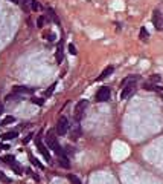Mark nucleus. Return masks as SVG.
I'll return each mask as SVG.
<instances>
[{"label": "nucleus", "mask_w": 163, "mask_h": 184, "mask_svg": "<svg viewBox=\"0 0 163 184\" xmlns=\"http://www.w3.org/2000/svg\"><path fill=\"white\" fill-rule=\"evenodd\" d=\"M137 82H139V77L137 75H128L124 82H122L120 88V98L122 100H128L130 97H133V94L136 92V88H137Z\"/></svg>", "instance_id": "nucleus-1"}, {"label": "nucleus", "mask_w": 163, "mask_h": 184, "mask_svg": "<svg viewBox=\"0 0 163 184\" xmlns=\"http://www.w3.org/2000/svg\"><path fill=\"white\" fill-rule=\"evenodd\" d=\"M46 143H47V147L52 150V152H55L57 155H61L63 153V149L60 146V143L55 137V134H53V130H49V132L46 134Z\"/></svg>", "instance_id": "nucleus-2"}, {"label": "nucleus", "mask_w": 163, "mask_h": 184, "mask_svg": "<svg viewBox=\"0 0 163 184\" xmlns=\"http://www.w3.org/2000/svg\"><path fill=\"white\" fill-rule=\"evenodd\" d=\"M69 129H70V124H69L67 117H60L57 121V134L60 137H64L66 134H69Z\"/></svg>", "instance_id": "nucleus-3"}, {"label": "nucleus", "mask_w": 163, "mask_h": 184, "mask_svg": "<svg viewBox=\"0 0 163 184\" xmlns=\"http://www.w3.org/2000/svg\"><path fill=\"white\" fill-rule=\"evenodd\" d=\"M87 108H89V100H79L75 106V120L79 121L81 118L84 117V114L87 112Z\"/></svg>", "instance_id": "nucleus-4"}, {"label": "nucleus", "mask_w": 163, "mask_h": 184, "mask_svg": "<svg viewBox=\"0 0 163 184\" xmlns=\"http://www.w3.org/2000/svg\"><path fill=\"white\" fill-rule=\"evenodd\" d=\"M110 95H111V92H110V88H99V91L96 92V101L98 103H105L110 100Z\"/></svg>", "instance_id": "nucleus-5"}, {"label": "nucleus", "mask_w": 163, "mask_h": 184, "mask_svg": "<svg viewBox=\"0 0 163 184\" xmlns=\"http://www.w3.org/2000/svg\"><path fill=\"white\" fill-rule=\"evenodd\" d=\"M81 134H83V130H81V124L79 121H75L73 124H70V129H69V137L70 140H78L81 137Z\"/></svg>", "instance_id": "nucleus-6"}, {"label": "nucleus", "mask_w": 163, "mask_h": 184, "mask_svg": "<svg viewBox=\"0 0 163 184\" xmlns=\"http://www.w3.org/2000/svg\"><path fill=\"white\" fill-rule=\"evenodd\" d=\"M5 161L9 164V167L12 169V170H15V174H18V175H21V172H23V169H21V166L17 163V160L14 158V156H11V155H8V156H5Z\"/></svg>", "instance_id": "nucleus-7"}, {"label": "nucleus", "mask_w": 163, "mask_h": 184, "mask_svg": "<svg viewBox=\"0 0 163 184\" xmlns=\"http://www.w3.org/2000/svg\"><path fill=\"white\" fill-rule=\"evenodd\" d=\"M153 23H154L157 31H163V14L159 9H156L154 14H153Z\"/></svg>", "instance_id": "nucleus-8"}, {"label": "nucleus", "mask_w": 163, "mask_h": 184, "mask_svg": "<svg viewBox=\"0 0 163 184\" xmlns=\"http://www.w3.org/2000/svg\"><path fill=\"white\" fill-rule=\"evenodd\" d=\"M35 143H37V147H38L40 153H41V155L44 156V160H46V161H50V153H49L47 147H46L44 144H43V141L40 140V138H37V140H35Z\"/></svg>", "instance_id": "nucleus-9"}, {"label": "nucleus", "mask_w": 163, "mask_h": 184, "mask_svg": "<svg viewBox=\"0 0 163 184\" xmlns=\"http://www.w3.org/2000/svg\"><path fill=\"white\" fill-rule=\"evenodd\" d=\"M14 94H18V95H26V94H34V89L32 88H28V86H14L12 88Z\"/></svg>", "instance_id": "nucleus-10"}, {"label": "nucleus", "mask_w": 163, "mask_h": 184, "mask_svg": "<svg viewBox=\"0 0 163 184\" xmlns=\"http://www.w3.org/2000/svg\"><path fill=\"white\" fill-rule=\"evenodd\" d=\"M58 164L61 166V167H64V169H69L70 167V163H69V158L64 155V153H61V155H58Z\"/></svg>", "instance_id": "nucleus-11"}, {"label": "nucleus", "mask_w": 163, "mask_h": 184, "mask_svg": "<svg viewBox=\"0 0 163 184\" xmlns=\"http://www.w3.org/2000/svg\"><path fill=\"white\" fill-rule=\"evenodd\" d=\"M113 71H114V68H113V66H107V68L101 72V75L96 78V80H98V82H99V80H104V78H107L108 75H111V74H113Z\"/></svg>", "instance_id": "nucleus-12"}, {"label": "nucleus", "mask_w": 163, "mask_h": 184, "mask_svg": "<svg viewBox=\"0 0 163 184\" xmlns=\"http://www.w3.org/2000/svg\"><path fill=\"white\" fill-rule=\"evenodd\" d=\"M55 58H57V63H61V61H63V43H58Z\"/></svg>", "instance_id": "nucleus-13"}, {"label": "nucleus", "mask_w": 163, "mask_h": 184, "mask_svg": "<svg viewBox=\"0 0 163 184\" xmlns=\"http://www.w3.org/2000/svg\"><path fill=\"white\" fill-rule=\"evenodd\" d=\"M15 121V117H12V115H6L2 121H0V126H6V124H11V123H14Z\"/></svg>", "instance_id": "nucleus-14"}, {"label": "nucleus", "mask_w": 163, "mask_h": 184, "mask_svg": "<svg viewBox=\"0 0 163 184\" xmlns=\"http://www.w3.org/2000/svg\"><path fill=\"white\" fill-rule=\"evenodd\" d=\"M17 135H18V132H15V130H12V132H8V134L2 135V140H3V141H8V140H14Z\"/></svg>", "instance_id": "nucleus-15"}, {"label": "nucleus", "mask_w": 163, "mask_h": 184, "mask_svg": "<svg viewBox=\"0 0 163 184\" xmlns=\"http://www.w3.org/2000/svg\"><path fill=\"white\" fill-rule=\"evenodd\" d=\"M47 17H49V19H52V20L55 22L57 25H60V20H58L57 14H55V12H53V9H47Z\"/></svg>", "instance_id": "nucleus-16"}, {"label": "nucleus", "mask_w": 163, "mask_h": 184, "mask_svg": "<svg viewBox=\"0 0 163 184\" xmlns=\"http://www.w3.org/2000/svg\"><path fill=\"white\" fill-rule=\"evenodd\" d=\"M29 160H31V161H32V164H34V166H37L38 169H43V167H44V166H43L41 163H40V161L35 158V156H34V155H31V153H29Z\"/></svg>", "instance_id": "nucleus-17"}, {"label": "nucleus", "mask_w": 163, "mask_h": 184, "mask_svg": "<svg viewBox=\"0 0 163 184\" xmlns=\"http://www.w3.org/2000/svg\"><path fill=\"white\" fill-rule=\"evenodd\" d=\"M143 89H146V91H162V88H159L157 85H151V83H145V86H143Z\"/></svg>", "instance_id": "nucleus-18"}, {"label": "nucleus", "mask_w": 163, "mask_h": 184, "mask_svg": "<svg viewBox=\"0 0 163 184\" xmlns=\"http://www.w3.org/2000/svg\"><path fill=\"white\" fill-rule=\"evenodd\" d=\"M31 9L32 11H40L41 9V5H40L37 0H31Z\"/></svg>", "instance_id": "nucleus-19"}, {"label": "nucleus", "mask_w": 163, "mask_h": 184, "mask_svg": "<svg viewBox=\"0 0 163 184\" xmlns=\"http://www.w3.org/2000/svg\"><path fill=\"white\" fill-rule=\"evenodd\" d=\"M67 178H69V181H70L72 184H83V183H81V180H79L76 175H72V174H70V175L67 177Z\"/></svg>", "instance_id": "nucleus-20"}, {"label": "nucleus", "mask_w": 163, "mask_h": 184, "mask_svg": "<svg viewBox=\"0 0 163 184\" xmlns=\"http://www.w3.org/2000/svg\"><path fill=\"white\" fill-rule=\"evenodd\" d=\"M148 37H149V34H148L146 28H145V26H143V28L140 29V38H142L143 42H146V40H148Z\"/></svg>", "instance_id": "nucleus-21"}, {"label": "nucleus", "mask_w": 163, "mask_h": 184, "mask_svg": "<svg viewBox=\"0 0 163 184\" xmlns=\"http://www.w3.org/2000/svg\"><path fill=\"white\" fill-rule=\"evenodd\" d=\"M44 23H46V16H40L38 20H37V26H38V28H43Z\"/></svg>", "instance_id": "nucleus-22"}, {"label": "nucleus", "mask_w": 163, "mask_h": 184, "mask_svg": "<svg viewBox=\"0 0 163 184\" xmlns=\"http://www.w3.org/2000/svg\"><path fill=\"white\" fill-rule=\"evenodd\" d=\"M18 3L21 5V8L26 11V9H28V5L31 6V0H18Z\"/></svg>", "instance_id": "nucleus-23"}, {"label": "nucleus", "mask_w": 163, "mask_h": 184, "mask_svg": "<svg viewBox=\"0 0 163 184\" xmlns=\"http://www.w3.org/2000/svg\"><path fill=\"white\" fill-rule=\"evenodd\" d=\"M55 88H57V83H53V85L46 91V95H47V97H49V95H52V94H53V91H55Z\"/></svg>", "instance_id": "nucleus-24"}, {"label": "nucleus", "mask_w": 163, "mask_h": 184, "mask_svg": "<svg viewBox=\"0 0 163 184\" xmlns=\"http://www.w3.org/2000/svg\"><path fill=\"white\" fill-rule=\"evenodd\" d=\"M69 52H70V54H72V55H76V52H78V51H76V48H75V45H72V43L69 45Z\"/></svg>", "instance_id": "nucleus-25"}, {"label": "nucleus", "mask_w": 163, "mask_h": 184, "mask_svg": "<svg viewBox=\"0 0 163 184\" xmlns=\"http://www.w3.org/2000/svg\"><path fill=\"white\" fill-rule=\"evenodd\" d=\"M32 103L34 104H38V106H43V104H44V101L41 98H32Z\"/></svg>", "instance_id": "nucleus-26"}, {"label": "nucleus", "mask_w": 163, "mask_h": 184, "mask_svg": "<svg viewBox=\"0 0 163 184\" xmlns=\"http://www.w3.org/2000/svg\"><path fill=\"white\" fill-rule=\"evenodd\" d=\"M0 181H3V183H11V180H9L5 174H2V172H0Z\"/></svg>", "instance_id": "nucleus-27"}, {"label": "nucleus", "mask_w": 163, "mask_h": 184, "mask_svg": "<svg viewBox=\"0 0 163 184\" xmlns=\"http://www.w3.org/2000/svg\"><path fill=\"white\" fill-rule=\"evenodd\" d=\"M151 82H153V83H159V82H160V75L154 74V75L151 77Z\"/></svg>", "instance_id": "nucleus-28"}, {"label": "nucleus", "mask_w": 163, "mask_h": 184, "mask_svg": "<svg viewBox=\"0 0 163 184\" xmlns=\"http://www.w3.org/2000/svg\"><path fill=\"white\" fill-rule=\"evenodd\" d=\"M66 152H67V153H75L76 150H75L72 146H67V147H66Z\"/></svg>", "instance_id": "nucleus-29"}, {"label": "nucleus", "mask_w": 163, "mask_h": 184, "mask_svg": "<svg viewBox=\"0 0 163 184\" xmlns=\"http://www.w3.org/2000/svg\"><path fill=\"white\" fill-rule=\"evenodd\" d=\"M47 40L49 42H55V34H49L47 35Z\"/></svg>", "instance_id": "nucleus-30"}, {"label": "nucleus", "mask_w": 163, "mask_h": 184, "mask_svg": "<svg viewBox=\"0 0 163 184\" xmlns=\"http://www.w3.org/2000/svg\"><path fill=\"white\" fill-rule=\"evenodd\" d=\"M3 111H5V106H3V104H2V103H0V115H2V114H3Z\"/></svg>", "instance_id": "nucleus-31"}, {"label": "nucleus", "mask_w": 163, "mask_h": 184, "mask_svg": "<svg viewBox=\"0 0 163 184\" xmlns=\"http://www.w3.org/2000/svg\"><path fill=\"white\" fill-rule=\"evenodd\" d=\"M0 149H9V147L6 146V144H0Z\"/></svg>", "instance_id": "nucleus-32"}, {"label": "nucleus", "mask_w": 163, "mask_h": 184, "mask_svg": "<svg viewBox=\"0 0 163 184\" xmlns=\"http://www.w3.org/2000/svg\"><path fill=\"white\" fill-rule=\"evenodd\" d=\"M11 2H15V3H18V0H11Z\"/></svg>", "instance_id": "nucleus-33"}]
</instances>
